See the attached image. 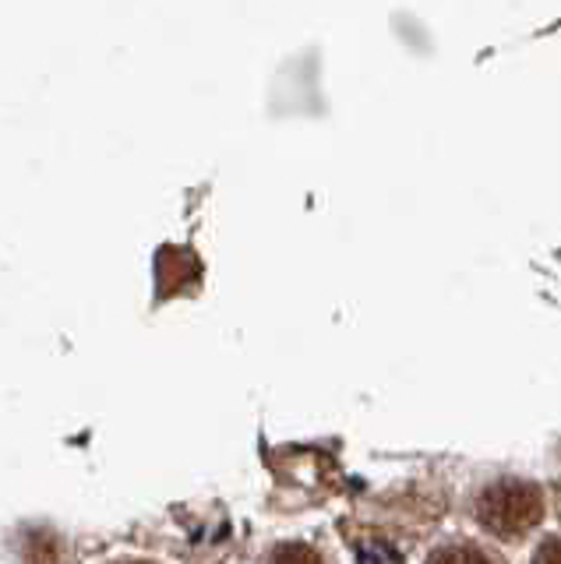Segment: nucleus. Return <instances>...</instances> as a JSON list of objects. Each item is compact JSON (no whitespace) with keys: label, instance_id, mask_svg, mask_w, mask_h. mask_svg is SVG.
Returning <instances> with one entry per match:
<instances>
[{"label":"nucleus","instance_id":"f257e3e1","mask_svg":"<svg viewBox=\"0 0 561 564\" xmlns=\"http://www.w3.org/2000/svg\"><path fill=\"white\" fill-rule=\"evenodd\" d=\"M543 498L533 484L498 480L477 498V522L495 536H522L540 522Z\"/></svg>","mask_w":561,"mask_h":564},{"label":"nucleus","instance_id":"f03ea898","mask_svg":"<svg viewBox=\"0 0 561 564\" xmlns=\"http://www.w3.org/2000/svg\"><path fill=\"white\" fill-rule=\"evenodd\" d=\"M155 272H160V293L173 296V293L195 286L202 264H198V254L184 251V247H163Z\"/></svg>","mask_w":561,"mask_h":564},{"label":"nucleus","instance_id":"7ed1b4c3","mask_svg":"<svg viewBox=\"0 0 561 564\" xmlns=\"http://www.w3.org/2000/svg\"><path fill=\"white\" fill-rule=\"evenodd\" d=\"M428 564H490V557L477 546H466V543H449V546H438V551L428 557Z\"/></svg>","mask_w":561,"mask_h":564},{"label":"nucleus","instance_id":"20e7f679","mask_svg":"<svg viewBox=\"0 0 561 564\" xmlns=\"http://www.w3.org/2000/svg\"><path fill=\"white\" fill-rule=\"evenodd\" d=\"M269 564H322L319 551L308 543H283V546H276Z\"/></svg>","mask_w":561,"mask_h":564},{"label":"nucleus","instance_id":"39448f33","mask_svg":"<svg viewBox=\"0 0 561 564\" xmlns=\"http://www.w3.org/2000/svg\"><path fill=\"white\" fill-rule=\"evenodd\" d=\"M533 564H561V540L551 536L533 551Z\"/></svg>","mask_w":561,"mask_h":564},{"label":"nucleus","instance_id":"423d86ee","mask_svg":"<svg viewBox=\"0 0 561 564\" xmlns=\"http://www.w3.org/2000/svg\"><path fill=\"white\" fill-rule=\"evenodd\" d=\"M128 564H149V561H128Z\"/></svg>","mask_w":561,"mask_h":564}]
</instances>
